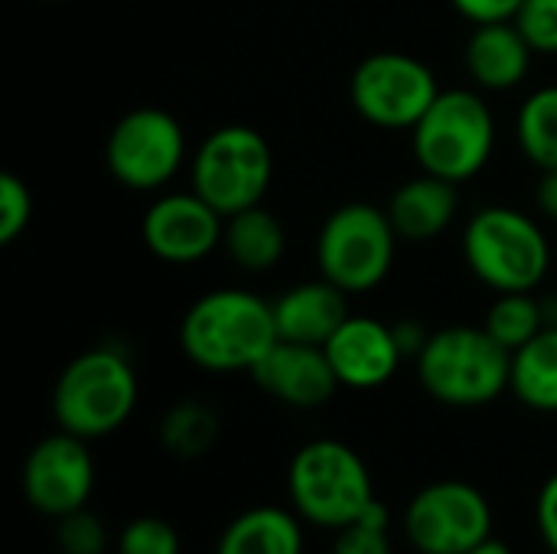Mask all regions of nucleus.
<instances>
[{
	"label": "nucleus",
	"instance_id": "1",
	"mask_svg": "<svg viewBox=\"0 0 557 554\" xmlns=\"http://www.w3.org/2000/svg\"><path fill=\"white\" fill-rule=\"evenodd\" d=\"M274 343L277 323L271 300L238 287L202 294L180 323L183 356L215 376L251 372Z\"/></svg>",
	"mask_w": 557,
	"mask_h": 554
},
{
	"label": "nucleus",
	"instance_id": "2",
	"mask_svg": "<svg viewBox=\"0 0 557 554\" xmlns=\"http://www.w3.org/2000/svg\"><path fill=\"white\" fill-rule=\"evenodd\" d=\"M140 398L134 362L124 349L101 343L78 353L52 385V418L55 428L101 441L121 431Z\"/></svg>",
	"mask_w": 557,
	"mask_h": 554
},
{
	"label": "nucleus",
	"instance_id": "3",
	"mask_svg": "<svg viewBox=\"0 0 557 554\" xmlns=\"http://www.w3.org/2000/svg\"><path fill=\"white\" fill-rule=\"evenodd\" d=\"M290 509L313 529L339 532L352 526L379 496L369 464L336 438L307 441L287 464Z\"/></svg>",
	"mask_w": 557,
	"mask_h": 554
},
{
	"label": "nucleus",
	"instance_id": "4",
	"mask_svg": "<svg viewBox=\"0 0 557 554\" xmlns=\"http://www.w3.org/2000/svg\"><path fill=\"white\" fill-rule=\"evenodd\" d=\"M414 362L421 389L447 408L493 405L512 379V353L483 327L434 330Z\"/></svg>",
	"mask_w": 557,
	"mask_h": 554
},
{
	"label": "nucleus",
	"instance_id": "5",
	"mask_svg": "<svg viewBox=\"0 0 557 554\" xmlns=\"http://www.w3.org/2000/svg\"><path fill=\"white\" fill-rule=\"evenodd\" d=\"M463 261L496 294L535 291L552 268V245L522 209L483 206L463 229Z\"/></svg>",
	"mask_w": 557,
	"mask_h": 554
},
{
	"label": "nucleus",
	"instance_id": "6",
	"mask_svg": "<svg viewBox=\"0 0 557 554\" xmlns=\"http://www.w3.org/2000/svg\"><path fill=\"white\" fill-rule=\"evenodd\" d=\"M496 118L473 88H447L411 127V150L424 173L450 183L473 180L493 157Z\"/></svg>",
	"mask_w": 557,
	"mask_h": 554
},
{
	"label": "nucleus",
	"instance_id": "7",
	"mask_svg": "<svg viewBox=\"0 0 557 554\" xmlns=\"http://www.w3.org/2000/svg\"><path fill=\"white\" fill-rule=\"evenodd\" d=\"M398 251V232L385 209L372 202H346L333 209L317 235V264L326 281L346 294L375 291Z\"/></svg>",
	"mask_w": 557,
	"mask_h": 554
},
{
	"label": "nucleus",
	"instance_id": "8",
	"mask_svg": "<svg viewBox=\"0 0 557 554\" xmlns=\"http://www.w3.org/2000/svg\"><path fill=\"white\" fill-rule=\"evenodd\" d=\"M274 176V153L248 124L215 127L189 160V186L222 216L261 206Z\"/></svg>",
	"mask_w": 557,
	"mask_h": 554
},
{
	"label": "nucleus",
	"instance_id": "9",
	"mask_svg": "<svg viewBox=\"0 0 557 554\" xmlns=\"http://www.w3.org/2000/svg\"><path fill=\"white\" fill-rule=\"evenodd\" d=\"M493 503L467 480H434L401 513V535L418 554H467L493 535Z\"/></svg>",
	"mask_w": 557,
	"mask_h": 554
},
{
	"label": "nucleus",
	"instance_id": "10",
	"mask_svg": "<svg viewBox=\"0 0 557 554\" xmlns=\"http://www.w3.org/2000/svg\"><path fill=\"white\" fill-rule=\"evenodd\" d=\"M186 163V131L166 108H134L117 118L104 140L108 173L134 193L166 186Z\"/></svg>",
	"mask_w": 557,
	"mask_h": 554
},
{
	"label": "nucleus",
	"instance_id": "11",
	"mask_svg": "<svg viewBox=\"0 0 557 554\" xmlns=\"http://www.w3.org/2000/svg\"><path fill=\"white\" fill-rule=\"evenodd\" d=\"M441 95L434 72L408 52H372L349 78L356 114L385 131H411Z\"/></svg>",
	"mask_w": 557,
	"mask_h": 554
},
{
	"label": "nucleus",
	"instance_id": "12",
	"mask_svg": "<svg viewBox=\"0 0 557 554\" xmlns=\"http://www.w3.org/2000/svg\"><path fill=\"white\" fill-rule=\"evenodd\" d=\"M88 444L91 441L59 428L29 447L20 470V490L33 513L55 522L88 506L95 493V460Z\"/></svg>",
	"mask_w": 557,
	"mask_h": 554
},
{
	"label": "nucleus",
	"instance_id": "13",
	"mask_svg": "<svg viewBox=\"0 0 557 554\" xmlns=\"http://www.w3.org/2000/svg\"><path fill=\"white\" fill-rule=\"evenodd\" d=\"M225 216L196 189L157 196L140 222L147 251L166 264H196L222 248Z\"/></svg>",
	"mask_w": 557,
	"mask_h": 554
},
{
	"label": "nucleus",
	"instance_id": "14",
	"mask_svg": "<svg viewBox=\"0 0 557 554\" xmlns=\"http://www.w3.org/2000/svg\"><path fill=\"white\" fill-rule=\"evenodd\" d=\"M326 359L339 379L343 389L352 392H372L395 379L405 356L395 340L392 323H382L375 317H346V323L330 336L323 346Z\"/></svg>",
	"mask_w": 557,
	"mask_h": 554
},
{
	"label": "nucleus",
	"instance_id": "15",
	"mask_svg": "<svg viewBox=\"0 0 557 554\" xmlns=\"http://www.w3.org/2000/svg\"><path fill=\"white\" fill-rule=\"evenodd\" d=\"M248 376L264 395L300 411L326 405L336 395V389H343L323 346L287 340H277Z\"/></svg>",
	"mask_w": 557,
	"mask_h": 554
},
{
	"label": "nucleus",
	"instance_id": "16",
	"mask_svg": "<svg viewBox=\"0 0 557 554\" xmlns=\"http://www.w3.org/2000/svg\"><path fill=\"white\" fill-rule=\"evenodd\" d=\"M535 49L516 26V20L476 23L467 46L463 65L476 88L483 91H512L525 82Z\"/></svg>",
	"mask_w": 557,
	"mask_h": 554
},
{
	"label": "nucleus",
	"instance_id": "17",
	"mask_svg": "<svg viewBox=\"0 0 557 554\" xmlns=\"http://www.w3.org/2000/svg\"><path fill=\"white\" fill-rule=\"evenodd\" d=\"M346 291H339L333 281L323 274L317 281L294 284L284 291L271 307H274V323H277V340L287 343H307V346H326L330 336L346 323L349 304Z\"/></svg>",
	"mask_w": 557,
	"mask_h": 554
},
{
	"label": "nucleus",
	"instance_id": "18",
	"mask_svg": "<svg viewBox=\"0 0 557 554\" xmlns=\"http://www.w3.org/2000/svg\"><path fill=\"white\" fill-rule=\"evenodd\" d=\"M385 212L401 242H434L457 219L460 189L457 183L421 170L388 196Z\"/></svg>",
	"mask_w": 557,
	"mask_h": 554
},
{
	"label": "nucleus",
	"instance_id": "19",
	"mask_svg": "<svg viewBox=\"0 0 557 554\" xmlns=\"http://www.w3.org/2000/svg\"><path fill=\"white\" fill-rule=\"evenodd\" d=\"M304 526L290 506H251L222 529L215 554H304Z\"/></svg>",
	"mask_w": 557,
	"mask_h": 554
},
{
	"label": "nucleus",
	"instance_id": "20",
	"mask_svg": "<svg viewBox=\"0 0 557 554\" xmlns=\"http://www.w3.org/2000/svg\"><path fill=\"white\" fill-rule=\"evenodd\" d=\"M222 248L242 271L264 274L281 264L287 251V232L271 209L251 206L235 216H225Z\"/></svg>",
	"mask_w": 557,
	"mask_h": 554
},
{
	"label": "nucleus",
	"instance_id": "21",
	"mask_svg": "<svg viewBox=\"0 0 557 554\" xmlns=\"http://www.w3.org/2000/svg\"><path fill=\"white\" fill-rule=\"evenodd\" d=\"M509 392L532 411L557 415V327H545L512 353Z\"/></svg>",
	"mask_w": 557,
	"mask_h": 554
},
{
	"label": "nucleus",
	"instance_id": "22",
	"mask_svg": "<svg viewBox=\"0 0 557 554\" xmlns=\"http://www.w3.org/2000/svg\"><path fill=\"white\" fill-rule=\"evenodd\" d=\"M219 434H222V421H219L215 408L199 398H183V402L170 405L157 428L160 447L176 460L206 457L219 444Z\"/></svg>",
	"mask_w": 557,
	"mask_h": 554
},
{
	"label": "nucleus",
	"instance_id": "23",
	"mask_svg": "<svg viewBox=\"0 0 557 554\" xmlns=\"http://www.w3.org/2000/svg\"><path fill=\"white\" fill-rule=\"evenodd\" d=\"M548 327V313L545 304L535 297V291H509V294H496V300L486 310L483 330L506 346L509 353L522 349L529 340H535L542 330Z\"/></svg>",
	"mask_w": 557,
	"mask_h": 554
},
{
	"label": "nucleus",
	"instance_id": "24",
	"mask_svg": "<svg viewBox=\"0 0 557 554\" xmlns=\"http://www.w3.org/2000/svg\"><path fill=\"white\" fill-rule=\"evenodd\" d=\"M516 137L522 153L539 170H557V85L535 88L516 118Z\"/></svg>",
	"mask_w": 557,
	"mask_h": 554
},
{
	"label": "nucleus",
	"instance_id": "25",
	"mask_svg": "<svg viewBox=\"0 0 557 554\" xmlns=\"http://www.w3.org/2000/svg\"><path fill=\"white\" fill-rule=\"evenodd\" d=\"M330 554H395L388 506L382 500H375L352 526L333 532Z\"/></svg>",
	"mask_w": 557,
	"mask_h": 554
},
{
	"label": "nucleus",
	"instance_id": "26",
	"mask_svg": "<svg viewBox=\"0 0 557 554\" xmlns=\"http://www.w3.org/2000/svg\"><path fill=\"white\" fill-rule=\"evenodd\" d=\"M55 545L62 554H108L114 549V535L95 509L82 506L55 519Z\"/></svg>",
	"mask_w": 557,
	"mask_h": 554
},
{
	"label": "nucleus",
	"instance_id": "27",
	"mask_svg": "<svg viewBox=\"0 0 557 554\" xmlns=\"http://www.w3.org/2000/svg\"><path fill=\"white\" fill-rule=\"evenodd\" d=\"M114 554H183V539L166 519L137 516L114 535Z\"/></svg>",
	"mask_w": 557,
	"mask_h": 554
},
{
	"label": "nucleus",
	"instance_id": "28",
	"mask_svg": "<svg viewBox=\"0 0 557 554\" xmlns=\"http://www.w3.org/2000/svg\"><path fill=\"white\" fill-rule=\"evenodd\" d=\"M33 222V193L16 173H0V245H13Z\"/></svg>",
	"mask_w": 557,
	"mask_h": 554
},
{
	"label": "nucleus",
	"instance_id": "29",
	"mask_svg": "<svg viewBox=\"0 0 557 554\" xmlns=\"http://www.w3.org/2000/svg\"><path fill=\"white\" fill-rule=\"evenodd\" d=\"M516 26L535 56H557V0H525L516 13Z\"/></svg>",
	"mask_w": 557,
	"mask_h": 554
},
{
	"label": "nucleus",
	"instance_id": "30",
	"mask_svg": "<svg viewBox=\"0 0 557 554\" xmlns=\"http://www.w3.org/2000/svg\"><path fill=\"white\" fill-rule=\"evenodd\" d=\"M535 529L542 545L552 554H557V473H552L535 500Z\"/></svg>",
	"mask_w": 557,
	"mask_h": 554
},
{
	"label": "nucleus",
	"instance_id": "31",
	"mask_svg": "<svg viewBox=\"0 0 557 554\" xmlns=\"http://www.w3.org/2000/svg\"><path fill=\"white\" fill-rule=\"evenodd\" d=\"M454 10L470 20L473 26L476 23H496V20H516L519 7L525 0H450Z\"/></svg>",
	"mask_w": 557,
	"mask_h": 554
},
{
	"label": "nucleus",
	"instance_id": "32",
	"mask_svg": "<svg viewBox=\"0 0 557 554\" xmlns=\"http://www.w3.org/2000/svg\"><path fill=\"white\" fill-rule=\"evenodd\" d=\"M392 330H395V340H398L405 359H418L421 349H424L428 340H431V333H428L418 320H398V323H392Z\"/></svg>",
	"mask_w": 557,
	"mask_h": 554
},
{
	"label": "nucleus",
	"instance_id": "33",
	"mask_svg": "<svg viewBox=\"0 0 557 554\" xmlns=\"http://www.w3.org/2000/svg\"><path fill=\"white\" fill-rule=\"evenodd\" d=\"M535 209L557 222V170H542L539 186H535Z\"/></svg>",
	"mask_w": 557,
	"mask_h": 554
},
{
	"label": "nucleus",
	"instance_id": "34",
	"mask_svg": "<svg viewBox=\"0 0 557 554\" xmlns=\"http://www.w3.org/2000/svg\"><path fill=\"white\" fill-rule=\"evenodd\" d=\"M467 554H516L503 539H496V535H490L486 542H480L476 549H470Z\"/></svg>",
	"mask_w": 557,
	"mask_h": 554
}]
</instances>
